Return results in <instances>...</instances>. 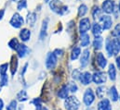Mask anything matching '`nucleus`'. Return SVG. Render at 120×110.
Listing matches in <instances>:
<instances>
[{"instance_id": "nucleus-27", "label": "nucleus", "mask_w": 120, "mask_h": 110, "mask_svg": "<svg viewBox=\"0 0 120 110\" xmlns=\"http://www.w3.org/2000/svg\"><path fill=\"white\" fill-rule=\"evenodd\" d=\"M105 93H106V88H105V87L100 86V87L97 88V90H96V94H97V96H98L99 98L102 99V98L104 97Z\"/></svg>"}, {"instance_id": "nucleus-32", "label": "nucleus", "mask_w": 120, "mask_h": 110, "mask_svg": "<svg viewBox=\"0 0 120 110\" xmlns=\"http://www.w3.org/2000/svg\"><path fill=\"white\" fill-rule=\"evenodd\" d=\"M7 110H17V101L16 100L10 101V103L7 107Z\"/></svg>"}, {"instance_id": "nucleus-11", "label": "nucleus", "mask_w": 120, "mask_h": 110, "mask_svg": "<svg viewBox=\"0 0 120 110\" xmlns=\"http://www.w3.org/2000/svg\"><path fill=\"white\" fill-rule=\"evenodd\" d=\"M98 110H112V106L110 101L106 98L101 99V102L98 104Z\"/></svg>"}, {"instance_id": "nucleus-25", "label": "nucleus", "mask_w": 120, "mask_h": 110, "mask_svg": "<svg viewBox=\"0 0 120 110\" xmlns=\"http://www.w3.org/2000/svg\"><path fill=\"white\" fill-rule=\"evenodd\" d=\"M105 45H106V47H105V48H106V51H107V53H108V55H109V56H112V55H114L112 40L107 39V40H106V44H105Z\"/></svg>"}, {"instance_id": "nucleus-14", "label": "nucleus", "mask_w": 120, "mask_h": 110, "mask_svg": "<svg viewBox=\"0 0 120 110\" xmlns=\"http://www.w3.org/2000/svg\"><path fill=\"white\" fill-rule=\"evenodd\" d=\"M96 59H97L98 65H99L101 69H104V68L106 67V65H107V60H106V58L104 57V55H102L101 53H98V54L96 55Z\"/></svg>"}, {"instance_id": "nucleus-47", "label": "nucleus", "mask_w": 120, "mask_h": 110, "mask_svg": "<svg viewBox=\"0 0 120 110\" xmlns=\"http://www.w3.org/2000/svg\"><path fill=\"white\" fill-rule=\"evenodd\" d=\"M119 10H120V3H119Z\"/></svg>"}, {"instance_id": "nucleus-3", "label": "nucleus", "mask_w": 120, "mask_h": 110, "mask_svg": "<svg viewBox=\"0 0 120 110\" xmlns=\"http://www.w3.org/2000/svg\"><path fill=\"white\" fill-rule=\"evenodd\" d=\"M95 100V95H94V93L91 89H87L85 93H84V96H83V101H84V104L87 106V107H90L92 105V103L94 102Z\"/></svg>"}, {"instance_id": "nucleus-44", "label": "nucleus", "mask_w": 120, "mask_h": 110, "mask_svg": "<svg viewBox=\"0 0 120 110\" xmlns=\"http://www.w3.org/2000/svg\"><path fill=\"white\" fill-rule=\"evenodd\" d=\"M41 110H48V108H47V107H43L41 108Z\"/></svg>"}, {"instance_id": "nucleus-4", "label": "nucleus", "mask_w": 120, "mask_h": 110, "mask_svg": "<svg viewBox=\"0 0 120 110\" xmlns=\"http://www.w3.org/2000/svg\"><path fill=\"white\" fill-rule=\"evenodd\" d=\"M57 64V56L54 55V53H48L46 57V67L48 69H52L55 68Z\"/></svg>"}, {"instance_id": "nucleus-19", "label": "nucleus", "mask_w": 120, "mask_h": 110, "mask_svg": "<svg viewBox=\"0 0 120 110\" xmlns=\"http://www.w3.org/2000/svg\"><path fill=\"white\" fill-rule=\"evenodd\" d=\"M108 75L111 81H115L116 78V67L114 64H110L109 65V69H108Z\"/></svg>"}, {"instance_id": "nucleus-24", "label": "nucleus", "mask_w": 120, "mask_h": 110, "mask_svg": "<svg viewBox=\"0 0 120 110\" xmlns=\"http://www.w3.org/2000/svg\"><path fill=\"white\" fill-rule=\"evenodd\" d=\"M26 21H27L28 25H30V26H34V23H35V21H36V15H35V13H34V12L29 13V14H28V16H27Z\"/></svg>"}, {"instance_id": "nucleus-8", "label": "nucleus", "mask_w": 120, "mask_h": 110, "mask_svg": "<svg viewBox=\"0 0 120 110\" xmlns=\"http://www.w3.org/2000/svg\"><path fill=\"white\" fill-rule=\"evenodd\" d=\"M90 27H91V24H90V19L84 18L80 21V22H79V31H80L81 34L87 33V31L90 30Z\"/></svg>"}, {"instance_id": "nucleus-48", "label": "nucleus", "mask_w": 120, "mask_h": 110, "mask_svg": "<svg viewBox=\"0 0 120 110\" xmlns=\"http://www.w3.org/2000/svg\"><path fill=\"white\" fill-rule=\"evenodd\" d=\"M87 110H93V109H87Z\"/></svg>"}, {"instance_id": "nucleus-9", "label": "nucleus", "mask_w": 120, "mask_h": 110, "mask_svg": "<svg viewBox=\"0 0 120 110\" xmlns=\"http://www.w3.org/2000/svg\"><path fill=\"white\" fill-rule=\"evenodd\" d=\"M115 9V3L112 0H106L102 3V10L107 13V14H111L114 12Z\"/></svg>"}, {"instance_id": "nucleus-30", "label": "nucleus", "mask_w": 120, "mask_h": 110, "mask_svg": "<svg viewBox=\"0 0 120 110\" xmlns=\"http://www.w3.org/2000/svg\"><path fill=\"white\" fill-rule=\"evenodd\" d=\"M88 12V7L84 4H82L79 7H78V16L79 17H83L86 15V13Z\"/></svg>"}, {"instance_id": "nucleus-42", "label": "nucleus", "mask_w": 120, "mask_h": 110, "mask_svg": "<svg viewBox=\"0 0 120 110\" xmlns=\"http://www.w3.org/2000/svg\"><path fill=\"white\" fill-rule=\"evenodd\" d=\"M3 107H4V102L2 99H0V110H3Z\"/></svg>"}, {"instance_id": "nucleus-2", "label": "nucleus", "mask_w": 120, "mask_h": 110, "mask_svg": "<svg viewBox=\"0 0 120 110\" xmlns=\"http://www.w3.org/2000/svg\"><path fill=\"white\" fill-rule=\"evenodd\" d=\"M64 106L67 110H77L80 107V102L75 96H70L66 98Z\"/></svg>"}, {"instance_id": "nucleus-13", "label": "nucleus", "mask_w": 120, "mask_h": 110, "mask_svg": "<svg viewBox=\"0 0 120 110\" xmlns=\"http://www.w3.org/2000/svg\"><path fill=\"white\" fill-rule=\"evenodd\" d=\"M79 81L83 83L84 85H88V84H90L92 82V75L90 74V72H88V71L83 72V73H81Z\"/></svg>"}, {"instance_id": "nucleus-10", "label": "nucleus", "mask_w": 120, "mask_h": 110, "mask_svg": "<svg viewBox=\"0 0 120 110\" xmlns=\"http://www.w3.org/2000/svg\"><path fill=\"white\" fill-rule=\"evenodd\" d=\"M90 52L89 49H85L82 53L81 58H80V64L82 66V68H85L90 61Z\"/></svg>"}, {"instance_id": "nucleus-18", "label": "nucleus", "mask_w": 120, "mask_h": 110, "mask_svg": "<svg viewBox=\"0 0 120 110\" xmlns=\"http://www.w3.org/2000/svg\"><path fill=\"white\" fill-rule=\"evenodd\" d=\"M20 37L23 42H27L31 37V31L28 29H22L20 31Z\"/></svg>"}, {"instance_id": "nucleus-12", "label": "nucleus", "mask_w": 120, "mask_h": 110, "mask_svg": "<svg viewBox=\"0 0 120 110\" xmlns=\"http://www.w3.org/2000/svg\"><path fill=\"white\" fill-rule=\"evenodd\" d=\"M18 55L20 57H24L25 55H28V53L30 52V49L25 45H19V46L16 49Z\"/></svg>"}, {"instance_id": "nucleus-36", "label": "nucleus", "mask_w": 120, "mask_h": 110, "mask_svg": "<svg viewBox=\"0 0 120 110\" xmlns=\"http://www.w3.org/2000/svg\"><path fill=\"white\" fill-rule=\"evenodd\" d=\"M8 63H5L3 65L0 66V74L1 75H5L8 71Z\"/></svg>"}, {"instance_id": "nucleus-46", "label": "nucleus", "mask_w": 120, "mask_h": 110, "mask_svg": "<svg viewBox=\"0 0 120 110\" xmlns=\"http://www.w3.org/2000/svg\"><path fill=\"white\" fill-rule=\"evenodd\" d=\"M11 1H13V2H16V1H17V0H11Z\"/></svg>"}, {"instance_id": "nucleus-21", "label": "nucleus", "mask_w": 120, "mask_h": 110, "mask_svg": "<svg viewBox=\"0 0 120 110\" xmlns=\"http://www.w3.org/2000/svg\"><path fill=\"white\" fill-rule=\"evenodd\" d=\"M101 31H102V28L101 27V25L99 23H94L93 26H92V31H93V34L95 37H99L101 36Z\"/></svg>"}, {"instance_id": "nucleus-34", "label": "nucleus", "mask_w": 120, "mask_h": 110, "mask_svg": "<svg viewBox=\"0 0 120 110\" xmlns=\"http://www.w3.org/2000/svg\"><path fill=\"white\" fill-rule=\"evenodd\" d=\"M27 7V2L26 0H20V2L18 3V6H17V8L19 10H22L23 8H25Z\"/></svg>"}, {"instance_id": "nucleus-28", "label": "nucleus", "mask_w": 120, "mask_h": 110, "mask_svg": "<svg viewBox=\"0 0 120 110\" xmlns=\"http://www.w3.org/2000/svg\"><path fill=\"white\" fill-rule=\"evenodd\" d=\"M17 99H18V101H20V102H24V101H26V100H28V95H27V93L25 92V91H21V92H19V93L17 94Z\"/></svg>"}, {"instance_id": "nucleus-5", "label": "nucleus", "mask_w": 120, "mask_h": 110, "mask_svg": "<svg viewBox=\"0 0 120 110\" xmlns=\"http://www.w3.org/2000/svg\"><path fill=\"white\" fill-rule=\"evenodd\" d=\"M9 23H10V25H11L12 27L21 28L22 25H23L24 21H23L22 17L19 13H15V14L13 15V17L11 18V20H10Z\"/></svg>"}, {"instance_id": "nucleus-40", "label": "nucleus", "mask_w": 120, "mask_h": 110, "mask_svg": "<svg viewBox=\"0 0 120 110\" xmlns=\"http://www.w3.org/2000/svg\"><path fill=\"white\" fill-rule=\"evenodd\" d=\"M53 53H54V55H56V56H59V55H62V53H63V52H62V50H61V49H56Z\"/></svg>"}, {"instance_id": "nucleus-29", "label": "nucleus", "mask_w": 120, "mask_h": 110, "mask_svg": "<svg viewBox=\"0 0 120 110\" xmlns=\"http://www.w3.org/2000/svg\"><path fill=\"white\" fill-rule=\"evenodd\" d=\"M81 53V50L79 47H75L73 50H72V53H71V59L72 60H75L78 58V56Z\"/></svg>"}, {"instance_id": "nucleus-15", "label": "nucleus", "mask_w": 120, "mask_h": 110, "mask_svg": "<svg viewBox=\"0 0 120 110\" xmlns=\"http://www.w3.org/2000/svg\"><path fill=\"white\" fill-rule=\"evenodd\" d=\"M68 94H69V89L67 85H62L58 92V96L61 99H66L68 97Z\"/></svg>"}, {"instance_id": "nucleus-1", "label": "nucleus", "mask_w": 120, "mask_h": 110, "mask_svg": "<svg viewBox=\"0 0 120 110\" xmlns=\"http://www.w3.org/2000/svg\"><path fill=\"white\" fill-rule=\"evenodd\" d=\"M49 7H50L52 11H54L55 13L60 14V15H63L67 11V9H68V7L66 6H64V5H62L60 3V1H59V0H52V1H50Z\"/></svg>"}, {"instance_id": "nucleus-49", "label": "nucleus", "mask_w": 120, "mask_h": 110, "mask_svg": "<svg viewBox=\"0 0 120 110\" xmlns=\"http://www.w3.org/2000/svg\"><path fill=\"white\" fill-rule=\"evenodd\" d=\"M119 100H120V97H119Z\"/></svg>"}, {"instance_id": "nucleus-33", "label": "nucleus", "mask_w": 120, "mask_h": 110, "mask_svg": "<svg viewBox=\"0 0 120 110\" xmlns=\"http://www.w3.org/2000/svg\"><path fill=\"white\" fill-rule=\"evenodd\" d=\"M8 82V75L5 74V75H1V78H0V86H5L7 85Z\"/></svg>"}, {"instance_id": "nucleus-20", "label": "nucleus", "mask_w": 120, "mask_h": 110, "mask_svg": "<svg viewBox=\"0 0 120 110\" xmlns=\"http://www.w3.org/2000/svg\"><path fill=\"white\" fill-rule=\"evenodd\" d=\"M11 66H10V69H11V74L14 75L17 71V68H18V59L15 55H12L11 57Z\"/></svg>"}, {"instance_id": "nucleus-16", "label": "nucleus", "mask_w": 120, "mask_h": 110, "mask_svg": "<svg viewBox=\"0 0 120 110\" xmlns=\"http://www.w3.org/2000/svg\"><path fill=\"white\" fill-rule=\"evenodd\" d=\"M48 22H49V20L46 19L43 23H42V27H41V30H40V35H39V38L40 40H44L46 35H47V30H48Z\"/></svg>"}, {"instance_id": "nucleus-23", "label": "nucleus", "mask_w": 120, "mask_h": 110, "mask_svg": "<svg viewBox=\"0 0 120 110\" xmlns=\"http://www.w3.org/2000/svg\"><path fill=\"white\" fill-rule=\"evenodd\" d=\"M110 97H111L112 101H114V102L118 100L119 96H118V93H117V90H116V86L111 87V89H110Z\"/></svg>"}, {"instance_id": "nucleus-38", "label": "nucleus", "mask_w": 120, "mask_h": 110, "mask_svg": "<svg viewBox=\"0 0 120 110\" xmlns=\"http://www.w3.org/2000/svg\"><path fill=\"white\" fill-rule=\"evenodd\" d=\"M112 35H113V36H116V37H119L120 36V23H118V24L115 27L113 32H112Z\"/></svg>"}, {"instance_id": "nucleus-7", "label": "nucleus", "mask_w": 120, "mask_h": 110, "mask_svg": "<svg viewBox=\"0 0 120 110\" xmlns=\"http://www.w3.org/2000/svg\"><path fill=\"white\" fill-rule=\"evenodd\" d=\"M100 22H101V27L103 30H108L112 27V23H113V20L109 15H104L101 16L100 18Z\"/></svg>"}, {"instance_id": "nucleus-31", "label": "nucleus", "mask_w": 120, "mask_h": 110, "mask_svg": "<svg viewBox=\"0 0 120 110\" xmlns=\"http://www.w3.org/2000/svg\"><path fill=\"white\" fill-rule=\"evenodd\" d=\"M19 42H18V40L16 39V38H13V39H11L10 41H9V43H8V46L11 48V49H17V47L19 46Z\"/></svg>"}, {"instance_id": "nucleus-17", "label": "nucleus", "mask_w": 120, "mask_h": 110, "mask_svg": "<svg viewBox=\"0 0 120 110\" xmlns=\"http://www.w3.org/2000/svg\"><path fill=\"white\" fill-rule=\"evenodd\" d=\"M114 55H117L120 52V37H116L112 40Z\"/></svg>"}, {"instance_id": "nucleus-37", "label": "nucleus", "mask_w": 120, "mask_h": 110, "mask_svg": "<svg viewBox=\"0 0 120 110\" xmlns=\"http://www.w3.org/2000/svg\"><path fill=\"white\" fill-rule=\"evenodd\" d=\"M67 87H68L69 91L72 92V93H75V92L77 91V85L75 82H69Z\"/></svg>"}, {"instance_id": "nucleus-22", "label": "nucleus", "mask_w": 120, "mask_h": 110, "mask_svg": "<svg viewBox=\"0 0 120 110\" xmlns=\"http://www.w3.org/2000/svg\"><path fill=\"white\" fill-rule=\"evenodd\" d=\"M102 44H103V39L102 37L99 36V37H95L94 41H93V46L95 49H101L102 47Z\"/></svg>"}, {"instance_id": "nucleus-35", "label": "nucleus", "mask_w": 120, "mask_h": 110, "mask_svg": "<svg viewBox=\"0 0 120 110\" xmlns=\"http://www.w3.org/2000/svg\"><path fill=\"white\" fill-rule=\"evenodd\" d=\"M92 16H93L94 19H97V18H99L101 16V9L98 7H94V9L92 11Z\"/></svg>"}, {"instance_id": "nucleus-45", "label": "nucleus", "mask_w": 120, "mask_h": 110, "mask_svg": "<svg viewBox=\"0 0 120 110\" xmlns=\"http://www.w3.org/2000/svg\"><path fill=\"white\" fill-rule=\"evenodd\" d=\"M49 0H45V2H49Z\"/></svg>"}, {"instance_id": "nucleus-6", "label": "nucleus", "mask_w": 120, "mask_h": 110, "mask_svg": "<svg viewBox=\"0 0 120 110\" xmlns=\"http://www.w3.org/2000/svg\"><path fill=\"white\" fill-rule=\"evenodd\" d=\"M106 80H107V76L105 72L97 71L92 75V81L96 84H102V83L106 82Z\"/></svg>"}, {"instance_id": "nucleus-26", "label": "nucleus", "mask_w": 120, "mask_h": 110, "mask_svg": "<svg viewBox=\"0 0 120 110\" xmlns=\"http://www.w3.org/2000/svg\"><path fill=\"white\" fill-rule=\"evenodd\" d=\"M90 36H89L87 33L82 34V35H81V45H82L83 47H86V46H88V45H90Z\"/></svg>"}, {"instance_id": "nucleus-43", "label": "nucleus", "mask_w": 120, "mask_h": 110, "mask_svg": "<svg viewBox=\"0 0 120 110\" xmlns=\"http://www.w3.org/2000/svg\"><path fill=\"white\" fill-rule=\"evenodd\" d=\"M4 13H5V10H0V20L3 18V16H4Z\"/></svg>"}, {"instance_id": "nucleus-39", "label": "nucleus", "mask_w": 120, "mask_h": 110, "mask_svg": "<svg viewBox=\"0 0 120 110\" xmlns=\"http://www.w3.org/2000/svg\"><path fill=\"white\" fill-rule=\"evenodd\" d=\"M80 76H81V72L78 70V69H75L73 74H72V77L74 80H79L80 79Z\"/></svg>"}, {"instance_id": "nucleus-41", "label": "nucleus", "mask_w": 120, "mask_h": 110, "mask_svg": "<svg viewBox=\"0 0 120 110\" xmlns=\"http://www.w3.org/2000/svg\"><path fill=\"white\" fill-rule=\"evenodd\" d=\"M116 65H117V68L119 69V70H120V56H117V57H116Z\"/></svg>"}]
</instances>
